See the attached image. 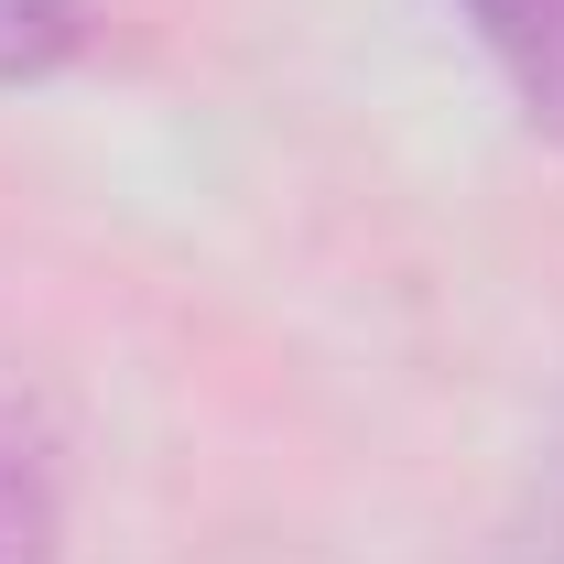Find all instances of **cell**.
<instances>
[{
  "mask_svg": "<svg viewBox=\"0 0 564 564\" xmlns=\"http://www.w3.org/2000/svg\"><path fill=\"white\" fill-rule=\"evenodd\" d=\"M87 44V11L76 0H0V76H44Z\"/></svg>",
  "mask_w": 564,
  "mask_h": 564,
  "instance_id": "3",
  "label": "cell"
},
{
  "mask_svg": "<svg viewBox=\"0 0 564 564\" xmlns=\"http://www.w3.org/2000/svg\"><path fill=\"white\" fill-rule=\"evenodd\" d=\"M0 564H55V489L11 423H0Z\"/></svg>",
  "mask_w": 564,
  "mask_h": 564,
  "instance_id": "2",
  "label": "cell"
},
{
  "mask_svg": "<svg viewBox=\"0 0 564 564\" xmlns=\"http://www.w3.org/2000/svg\"><path fill=\"white\" fill-rule=\"evenodd\" d=\"M489 44V66L510 76V98L564 141V0H456Z\"/></svg>",
  "mask_w": 564,
  "mask_h": 564,
  "instance_id": "1",
  "label": "cell"
}]
</instances>
